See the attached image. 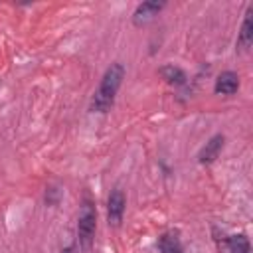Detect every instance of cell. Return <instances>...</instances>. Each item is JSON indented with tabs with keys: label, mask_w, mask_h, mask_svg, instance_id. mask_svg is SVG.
<instances>
[{
	"label": "cell",
	"mask_w": 253,
	"mask_h": 253,
	"mask_svg": "<svg viewBox=\"0 0 253 253\" xmlns=\"http://www.w3.org/2000/svg\"><path fill=\"white\" fill-rule=\"evenodd\" d=\"M160 75H162V79H164L168 85H174V87H182V85H186V81H188L184 69H180L178 65H172V63L160 67Z\"/></svg>",
	"instance_id": "8"
},
{
	"label": "cell",
	"mask_w": 253,
	"mask_h": 253,
	"mask_svg": "<svg viewBox=\"0 0 253 253\" xmlns=\"http://www.w3.org/2000/svg\"><path fill=\"white\" fill-rule=\"evenodd\" d=\"M95 231H97V210L93 200L85 196L79 206V217H77V239L83 251H91L95 241Z\"/></svg>",
	"instance_id": "2"
},
{
	"label": "cell",
	"mask_w": 253,
	"mask_h": 253,
	"mask_svg": "<svg viewBox=\"0 0 253 253\" xmlns=\"http://www.w3.org/2000/svg\"><path fill=\"white\" fill-rule=\"evenodd\" d=\"M61 253H75V249H73V247H65Z\"/></svg>",
	"instance_id": "11"
},
{
	"label": "cell",
	"mask_w": 253,
	"mask_h": 253,
	"mask_svg": "<svg viewBox=\"0 0 253 253\" xmlns=\"http://www.w3.org/2000/svg\"><path fill=\"white\" fill-rule=\"evenodd\" d=\"M239 89V75L235 71H221L215 79L213 91L217 95H233Z\"/></svg>",
	"instance_id": "6"
},
{
	"label": "cell",
	"mask_w": 253,
	"mask_h": 253,
	"mask_svg": "<svg viewBox=\"0 0 253 253\" xmlns=\"http://www.w3.org/2000/svg\"><path fill=\"white\" fill-rule=\"evenodd\" d=\"M227 251L229 253H251V243L245 233H235L227 237Z\"/></svg>",
	"instance_id": "10"
},
{
	"label": "cell",
	"mask_w": 253,
	"mask_h": 253,
	"mask_svg": "<svg viewBox=\"0 0 253 253\" xmlns=\"http://www.w3.org/2000/svg\"><path fill=\"white\" fill-rule=\"evenodd\" d=\"M164 6H166L164 2H152V0L138 4L136 10L132 12V24H134V26H144V24H148L154 16H158V12H160Z\"/></svg>",
	"instance_id": "5"
},
{
	"label": "cell",
	"mask_w": 253,
	"mask_h": 253,
	"mask_svg": "<svg viewBox=\"0 0 253 253\" xmlns=\"http://www.w3.org/2000/svg\"><path fill=\"white\" fill-rule=\"evenodd\" d=\"M158 253H184L178 233H164L158 239Z\"/></svg>",
	"instance_id": "9"
},
{
	"label": "cell",
	"mask_w": 253,
	"mask_h": 253,
	"mask_svg": "<svg viewBox=\"0 0 253 253\" xmlns=\"http://www.w3.org/2000/svg\"><path fill=\"white\" fill-rule=\"evenodd\" d=\"M123 79H125V65L119 61L111 63L107 67V71L103 73L99 87L93 93V99H91V111L93 113H109L111 111V107L115 105L117 93L123 85Z\"/></svg>",
	"instance_id": "1"
},
{
	"label": "cell",
	"mask_w": 253,
	"mask_h": 253,
	"mask_svg": "<svg viewBox=\"0 0 253 253\" xmlns=\"http://www.w3.org/2000/svg\"><path fill=\"white\" fill-rule=\"evenodd\" d=\"M223 144H225V136H223L221 132L213 134V136L202 146V150L198 152V162H200V164H211V162H215V158H217L219 152L223 150Z\"/></svg>",
	"instance_id": "4"
},
{
	"label": "cell",
	"mask_w": 253,
	"mask_h": 253,
	"mask_svg": "<svg viewBox=\"0 0 253 253\" xmlns=\"http://www.w3.org/2000/svg\"><path fill=\"white\" fill-rule=\"evenodd\" d=\"M125 210H126L125 192H123L121 188H113L111 194H109V200H107V217H109V225L119 227L121 221H123Z\"/></svg>",
	"instance_id": "3"
},
{
	"label": "cell",
	"mask_w": 253,
	"mask_h": 253,
	"mask_svg": "<svg viewBox=\"0 0 253 253\" xmlns=\"http://www.w3.org/2000/svg\"><path fill=\"white\" fill-rule=\"evenodd\" d=\"M253 43V6L247 8L245 12V18L241 22V30H239V36H237V47L239 51H247Z\"/></svg>",
	"instance_id": "7"
}]
</instances>
